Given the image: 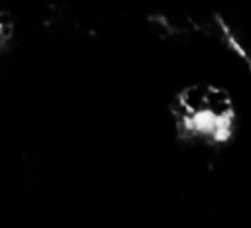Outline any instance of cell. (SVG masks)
Instances as JSON below:
<instances>
[{"label": "cell", "mask_w": 251, "mask_h": 228, "mask_svg": "<svg viewBox=\"0 0 251 228\" xmlns=\"http://www.w3.org/2000/svg\"><path fill=\"white\" fill-rule=\"evenodd\" d=\"M180 138L220 145L229 142L237 126V102L233 92L214 81L182 85L169 106Z\"/></svg>", "instance_id": "1"}]
</instances>
